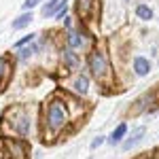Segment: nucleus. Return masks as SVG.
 Here are the masks:
<instances>
[{"mask_svg":"<svg viewBox=\"0 0 159 159\" xmlns=\"http://www.w3.org/2000/svg\"><path fill=\"white\" fill-rule=\"evenodd\" d=\"M70 123V110L68 104L61 100H51L45 108V127L51 134H60L61 129Z\"/></svg>","mask_w":159,"mask_h":159,"instance_id":"1","label":"nucleus"},{"mask_svg":"<svg viewBox=\"0 0 159 159\" xmlns=\"http://www.w3.org/2000/svg\"><path fill=\"white\" fill-rule=\"evenodd\" d=\"M9 115H13V121H7L4 119V123H11V134H17L21 136V138H25V136L30 134V129H32V119H30V112L25 108H11L7 110Z\"/></svg>","mask_w":159,"mask_h":159,"instance_id":"2","label":"nucleus"},{"mask_svg":"<svg viewBox=\"0 0 159 159\" xmlns=\"http://www.w3.org/2000/svg\"><path fill=\"white\" fill-rule=\"evenodd\" d=\"M87 66H89L91 74H93L98 81H104V79L108 76V72H110L106 53H104L102 49H91L89 51V55H87Z\"/></svg>","mask_w":159,"mask_h":159,"instance_id":"3","label":"nucleus"},{"mask_svg":"<svg viewBox=\"0 0 159 159\" xmlns=\"http://www.w3.org/2000/svg\"><path fill=\"white\" fill-rule=\"evenodd\" d=\"M11 74H13V64L7 55H2V57H0V91L9 85Z\"/></svg>","mask_w":159,"mask_h":159,"instance_id":"4","label":"nucleus"},{"mask_svg":"<svg viewBox=\"0 0 159 159\" xmlns=\"http://www.w3.org/2000/svg\"><path fill=\"white\" fill-rule=\"evenodd\" d=\"M7 151L13 159H25V144L19 140H7Z\"/></svg>","mask_w":159,"mask_h":159,"instance_id":"5","label":"nucleus"},{"mask_svg":"<svg viewBox=\"0 0 159 159\" xmlns=\"http://www.w3.org/2000/svg\"><path fill=\"white\" fill-rule=\"evenodd\" d=\"M70 87H72V91H74V93H79V96H85V93H87V89H89V81H87V76H85V74H76Z\"/></svg>","mask_w":159,"mask_h":159,"instance_id":"6","label":"nucleus"},{"mask_svg":"<svg viewBox=\"0 0 159 159\" xmlns=\"http://www.w3.org/2000/svg\"><path fill=\"white\" fill-rule=\"evenodd\" d=\"M91 7H98V0H76V13L83 19L91 15Z\"/></svg>","mask_w":159,"mask_h":159,"instance_id":"7","label":"nucleus"},{"mask_svg":"<svg viewBox=\"0 0 159 159\" xmlns=\"http://www.w3.org/2000/svg\"><path fill=\"white\" fill-rule=\"evenodd\" d=\"M64 7H66V0H51V2H47V4L43 7V15H45V17L57 15Z\"/></svg>","mask_w":159,"mask_h":159,"instance_id":"8","label":"nucleus"},{"mask_svg":"<svg viewBox=\"0 0 159 159\" xmlns=\"http://www.w3.org/2000/svg\"><path fill=\"white\" fill-rule=\"evenodd\" d=\"M148 70H151V61H148L147 57H142V55L134 57V72L138 74V76H144V74H148Z\"/></svg>","mask_w":159,"mask_h":159,"instance_id":"9","label":"nucleus"},{"mask_svg":"<svg viewBox=\"0 0 159 159\" xmlns=\"http://www.w3.org/2000/svg\"><path fill=\"white\" fill-rule=\"evenodd\" d=\"M61 61H64V66H66V68L74 70V68L79 66V55H76L72 49H66L64 53H61Z\"/></svg>","mask_w":159,"mask_h":159,"instance_id":"10","label":"nucleus"},{"mask_svg":"<svg viewBox=\"0 0 159 159\" xmlns=\"http://www.w3.org/2000/svg\"><path fill=\"white\" fill-rule=\"evenodd\" d=\"M142 136H144V127H136L134 134H132L127 140H125V142H123V148H125V151H129L132 147H136V144L140 142V138H142Z\"/></svg>","mask_w":159,"mask_h":159,"instance_id":"11","label":"nucleus"},{"mask_svg":"<svg viewBox=\"0 0 159 159\" xmlns=\"http://www.w3.org/2000/svg\"><path fill=\"white\" fill-rule=\"evenodd\" d=\"M66 40H68V47H70V49H79V47H83V43H85V38L81 36L79 32H74V30L68 32Z\"/></svg>","mask_w":159,"mask_h":159,"instance_id":"12","label":"nucleus"},{"mask_svg":"<svg viewBox=\"0 0 159 159\" xmlns=\"http://www.w3.org/2000/svg\"><path fill=\"white\" fill-rule=\"evenodd\" d=\"M125 132H127V125H125V123H119V125H117V129L110 134L108 142H110V144H119V142L123 140V136H125Z\"/></svg>","mask_w":159,"mask_h":159,"instance_id":"13","label":"nucleus"},{"mask_svg":"<svg viewBox=\"0 0 159 159\" xmlns=\"http://www.w3.org/2000/svg\"><path fill=\"white\" fill-rule=\"evenodd\" d=\"M32 19H34L32 13H24V15H19V17L13 21V30H21V28H25V25H30Z\"/></svg>","mask_w":159,"mask_h":159,"instance_id":"14","label":"nucleus"},{"mask_svg":"<svg viewBox=\"0 0 159 159\" xmlns=\"http://www.w3.org/2000/svg\"><path fill=\"white\" fill-rule=\"evenodd\" d=\"M136 15H138L140 19L148 21V19L153 17V11H151V7H147V4H138V7H136Z\"/></svg>","mask_w":159,"mask_h":159,"instance_id":"15","label":"nucleus"},{"mask_svg":"<svg viewBox=\"0 0 159 159\" xmlns=\"http://www.w3.org/2000/svg\"><path fill=\"white\" fill-rule=\"evenodd\" d=\"M34 36H36V34H28V36H24L21 40H17V43H15V49H24V45L32 43V40H34Z\"/></svg>","mask_w":159,"mask_h":159,"instance_id":"16","label":"nucleus"},{"mask_svg":"<svg viewBox=\"0 0 159 159\" xmlns=\"http://www.w3.org/2000/svg\"><path fill=\"white\" fill-rule=\"evenodd\" d=\"M36 51V47H24V49H19V60H25L28 55H32Z\"/></svg>","mask_w":159,"mask_h":159,"instance_id":"17","label":"nucleus"},{"mask_svg":"<svg viewBox=\"0 0 159 159\" xmlns=\"http://www.w3.org/2000/svg\"><path fill=\"white\" fill-rule=\"evenodd\" d=\"M38 2H40V0H25V2H24V9H25V11H30V9H34V7H36Z\"/></svg>","mask_w":159,"mask_h":159,"instance_id":"18","label":"nucleus"},{"mask_svg":"<svg viewBox=\"0 0 159 159\" xmlns=\"http://www.w3.org/2000/svg\"><path fill=\"white\" fill-rule=\"evenodd\" d=\"M102 142H104V138H102V136H98V138H96V140L91 142V148H98L100 144H102Z\"/></svg>","mask_w":159,"mask_h":159,"instance_id":"19","label":"nucleus"}]
</instances>
